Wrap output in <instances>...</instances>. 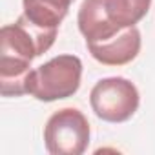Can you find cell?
Wrapping results in <instances>:
<instances>
[{"instance_id":"obj_3","label":"cell","mask_w":155,"mask_h":155,"mask_svg":"<svg viewBox=\"0 0 155 155\" xmlns=\"http://www.w3.org/2000/svg\"><path fill=\"white\" fill-rule=\"evenodd\" d=\"M82 60L77 55H58L31 69L26 79V93L42 102L73 97L81 88Z\"/></svg>"},{"instance_id":"obj_5","label":"cell","mask_w":155,"mask_h":155,"mask_svg":"<svg viewBox=\"0 0 155 155\" xmlns=\"http://www.w3.org/2000/svg\"><path fill=\"white\" fill-rule=\"evenodd\" d=\"M88 117L77 108L55 111L44 126V144L51 155H82L90 146Z\"/></svg>"},{"instance_id":"obj_6","label":"cell","mask_w":155,"mask_h":155,"mask_svg":"<svg viewBox=\"0 0 155 155\" xmlns=\"http://www.w3.org/2000/svg\"><path fill=\"white\" fill-rule=\"evenodd\" d=\"M86 46L97 62L104 66H124L137 58L142 46V38L137 26H133L111 38L101 42H86Z\"/></svg>"},{"instance_id":"obj_4","label":"cell","mask_w":155,"mask_h":155,"mask_svg":"<svg viewBox=\"0 0 155 155\" xmlns=\"http://www.w3.org/2000/svg\"><path fill=\"white\" fill-rule=\"evenodd\" d=\"M140 95L137 86L124 77L101 79L90 93L93 113L104 122H126L139 110Z\"/></svg>"},{"instance_id":"obj_7","label":"cell","mask_w":155,"mask_h":155,"mask_svg":"<svg viewBox=\"0 0 155 155\" xmlns=\"http://www.w3.org/2000/svg\"><path fill=\"white\" fill-rule=\"evenodd\" d=\"M75 0H22L24 15L40 28H58Z\"/></svg>"},{"instance_id":"obj_2","label":"cell","mask_w":155,"mask_h":155,"mask_svg":"<svg viewBox=\"0 0 155 155\" xmlns=\"http://www.w3.org/2000/svg\"><path fill=\"white\" fill-rule=\"evenodd\" d=\"M151 0H84L77 13L86 42H101L137 26L150 11Z\"/></svg>"},{"instance_id":"obj_1","label":"cell","mask_w":155,"mask_h":155,"mask_svg":"<svg viewBox=\"0 0 155 155\" xmlns=\"http://www.w3.org/2000/svg\"><path fill=\"white\" fill-rule=\"evenodd\" d=\"M58 28H40L24 13L0 29V91L4 97L26 95V79L35 58L57 38Z\"/></svg>"}]
</instances>
